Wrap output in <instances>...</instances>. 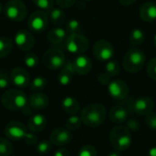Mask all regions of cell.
Listing matches in <instances>:
<instances>
[{"instance_id":"1","label":"cell","mask_w":156,"mask_h":156,"mask_svg":"<svg viewBox=\"0 0 156 156\" xmlns=\"http://www.w3.org/2000/svg\"><path fill=\"white\" fill-rule=\"evenodd\" d=\"M107 116L106 108L100 103L89 104L83 108L80 113L82 122L90 128H96L101 125Z\"/></svg>"},{"instance_id":"2","label":"cell","mask_w":156,"mask_h":156,"mask_svg":"<svg viewBox=\"0 0 156 156\" xmlns=\"http://www.w3.org/2000/svg\"><path fill=\"white\" fill-rule=\"evenodd\" d=\"M132 141L131 132L125 126H115L110 133V143L118 152L128 150L132 144Z\"/></svg>"},{"instance_id":"3","label":"cell","mask_w":156,"mask_h":156,"mask_svg":"<svg viewBox=\"0 0 156 156\" xmlns=\"http://www.w3.org/2000/svg\"><path fill=\"white\" fill-rule=\"evenodd\" d=\"M2 104L10 111H22L27 108L28 100L26 94L19 90H8L2 95Z\"/></svg>"},{"instance_id":"4","label":"cell","mask_w":156,"mask_h":156,"mask_svg":"<svg viewBox=\"0 0 156 156\" xmlns=\"http://www.w3.org/2000/svg\"><path fill=\"white\" fill-rule=\"evenodd\" d=\"M145 64V54L139 48H133L126 52L122 59L124 69L131 73L140 71Z\"/></svg>"},{"instance_id":"5","label":"cell","mask_w":156,"mask_h":156,"mask_svg":"<svg viewBox=\"0 0 156 156\" xmlns=\"http://www.w3.org/2000/svg\"><path fill=\"white\" fill-rule=\"evenodd\" d=\"M5 16L13 22H20L27 16V6L21 0H9L4 6Z\"/></svg>"},{"instance_id":"6","label":"cell","mask_w":156,"mask_h":156,"mask_svg":"<svg viewBox=\"0 0 156 156\" xmlns=\"http://www.w3.org/2000/svg\"><path fill=\"white\" fill-rule=\"evenodd\" d=\"M43 65L48 69H59L66 64V57L58 48H51L46 51L42 58Z\"/></svg>"},{"instance_id":"7","label":"cell","mask_w":156,"mask_h":156,"mask_svg":"<svg viewBox=\"0 0 156 156\" xmlns=\"http://www.w3.org/2000/svg\"><path fill=\"white\" fill-rule=\"evenodd\" d=\"M90 46L89 40L79 33L69 34L64 44L65 48L72 54H81L88 50Z\"/></svg>"},{"instance_id":"8","label":"cell","mask_w":156,"mask_h":156,"mask_svg":"<svg viewBox=\"0 0 156 156\" xmlns=\"http://www.w3.org/2000/svg\"><path fill=\"white\" fill-rule=\"evenodd\" d=\"M154 108V102L151 97L141 96L133 99L129 103V109L131 112H134L138 115L147 116L150 114Z\"/></svg>"},{"instance_id":"9","label":"cell","mask_w":156,"mask_h":156,"mask_svg":"<svg viewBox=\"0 0 156 156\" xmlns=\"http://www.w3.org/2000/svg\"><path fill=\"white\" fill-rule=\"evenodd\" d=\"M92 53L98 60L109 61L114 56V48L108 40L101 39L94 44Z\"/></svg>"},{"instance_id":"10","label":"cell","mask_w":156,"mask_h":156,"mask_svg":"<svg viewBox=\"0 0 156 156\" xmlns=\"http://www.w3.org/2000/svg\"><path fill=\"white\" fill-rule=\"evenodd\" d=\"M48 25V16L44 11H36L32 13L28 18L27 26L34 32L44 31Z\"/></svg>"},{"instance_id":"11","label":"cell","mask_w":156,"mask_h":156,"mask_svg":"<svg viewBox=\"0 0 156 156\" xmlns=\"http://www.w3.org/2000/svg\"><path fill=\"white\" fill-rule=\"evenodd\" d=\"M5 136L15 142H19L24 140V137L27 134V127L19 122H11L6 124L5 128Z\"/></svg>"},{"instance_id":"12","label":"cell","mask_w":156,"mask_h":156,"mask_svg":"<svg viewBox=\"0 0 156 156\" xmlns=\"http://www.w3.org/2000/svg\"><path fill=\"white\" fill-rule=\"evenodd\" d=\"M15 44L20 50L28 51L35 45V37L29 31L21 29L15 35Z\"/></svg>"},{"instance_id":"13","label":"cell","mask_w":156,"mask_h":156,"mask_svg":"<svg viewBox=\"0 0 156 156\" xmlns=\"http://www.w3.org/2000/svg\"><path fill=\"white\" fill-rule=\"evenodd\" d=\"M108 91L111 97L117 101L124 100L129 94V86L121 80L111 81L108 85Z\"/></svg>"},{"instance_id":"14","label":"cell","mask_w":156,"mask_h":156,"mask_svg":"<svg viewBox=\"0 0 156 156\" xmlns=\"http://www.w3.org/2000/svg\"><path fill=\"white\" fill-rule=\"evenodd\" d=\"M10 79L14 85L18 88H26L30 84V75L23 68L16 67L11 70Z\"/></svg>"},{"instance_id":"15","label":"cell","mask_w":156,"mask_h":156,"mask_svg":"<svg viewBox=\"0 0 156 156\" xmlns=\"http://www.w3.org/2000/svg\"><path fill=\"white\" fill-rule=\"evenodd\" d=\"M130 112L131 111L129 109V105L118 104L111 109L109 112V117L112 122L119 124L125 122L128 120Z\"/></svg>"},{"instance_id":"16","label":"cell","mask_w":156,"mask_h":156,"mask_svg":"<svg viewBox=\"0 0 156 156\" xmlns=\"http://www.w3.org/2000/svg\"><path fill=\"white\" fill-rule=\"evenodd\" d=\"M71 134L69 130L66 128H57L55 129L50 136H49V141L51 142L52 144L55 145H65L70 143L71 141Z\"/></svg>"},{"instance_id":"17","label":"cell","mask_w":156,"mask_h":156,"mask_svg":"<svg viewBox=\"0 0 156 156\" xmlns=\"http://www.w3.org/2000/svg\"><path fill=\"white\" fill-rule=\"evenodd\" d=\"M72 63H73L76 74H79V75L89 74L92 68V63L90 58L87 56H83V55H80L77 58H75L72 60Z\"/></svg>"},{"instance_id":"18","label":"cell","mask_w":156,"mask_h":156,"mask_svg":"<svg viewBox=\"0 0 156 156\" xmlns=\"http://www.w3.org/2000/svg\"><path fill=\"white\" fill-rule=\"evenodd\" d=\"M68 37L67 31L62 27H54L50 29L48 33V41L57 47L64 46L66 39Z\"/></svg>"},{"instance_id":"19","label":"cell","mask_w":156,"mask_h":156,"mask_svg":"<svg viewBox=\"0 0 156 156\" xmlns=\"http://www.w3.org/2000/svg\"><path fill=\"white\" fill-rule=\"evenodd\" d=\"M74 74H76V72H75V69H74L72 60L68 61V62H66L65 66L61 69L60 72L58 73V80L61 85L67 86L71 82Z\"/></svg>"},{"instance_id":"20","label":"cell","mask_w":156,"mask_h":156,"mask_svg":"<svg viewBox=\"0 0 156 156\" xmlns=\"http://www.w3.org/2000/svg\"><path fill=\"white\" fill-rule=\"evenodd\" d=\"M49 103V99L47 94L43 92H36L32 94L28 100V104L30 107L36 110H43L48 107Z\"/></svg>"},{"instance_id":"21","label":"cell","mask_w":156,"mask_h":156,"mask_svg":"<svg viewBox=\"0 0 156 156\" xmlns=\"http://www.w3.org/2000/svg\"><path fill=\"white\" fill-rule=\"evenodd\" d=\"M140 16L145 22H154L156 20V4L146 2L140 7Z\"/></svg>"},{"instance_id":"22","label":"cell","mask_w":156,"mask_h":156,"mask_svg":"<svg viewBox=\"0 0 156 156\" xmlns=\"http://www.w3.org/2000/svg\"><path fill=\"white\" fill-rule=\"evenodd\" d=\"M46 125H47V119L45 116L41 114H35L29 119L27 123L29 130H31L34 133H39L43 131Z\"/></svg>"},{"instance_id":"23","label":"cell","mask_w":156,"mask_h":156,"mask_svg":"<svg viewBox=\"0 0 156 156\" xmlns=\"http://www.w3.org/2000/svg\"><path fill=\"white\" fill-rule=\"evenodd\" d=\"M62 109L63 111L70 115H74L76 114L79 110H80V104L77 101V100H75L72 97H66L63 99L62 103H61Z\"/></svg>"},{"instance_id":"24","label":"cell","mask_w":156,"mask_h":156,"mask_svg":"<svg viewBox=\"0 0 156 156\" xmlns=\"http://www.w3.org/2000/svg\"><path fill=\"white\" fill-rule=\"evenodd\" d=\"M49 18L54 25L62 26L66 23V14L60 8H52L49 11Z\"/></svg>"},{"instance_id":"25","label":"cell","mask_w":156,"mask_h":156,"mask_svg":"<svg viewBox=\"0 0 156 156\" xmlns=\"http://www.w3.org/2000/svg\"><path fill=\"white\" fill-rule=\"evenodd\" d=\"M13 48L12 40L5 36L0 37V58H5L10 54Z\"/></svg>"},{"instance_id":"26","label":"cell","mask_w":156,"mask_h":156,"mask_svg":"<svg viewBox=\"0 0 156 156\" xmlns=\"http://www.w3.org/2000/svg\"><path fill=\"white\" fill-rule=\"evenodd\" d=\"M144 33L139 29V28H134L131 31L130 36H129V40L133 46H140L144 43Z\"/></svg>"},{"instance_id":"27","label":"cell","mask_w":156,"mask_h":156,"mask_svg":"<svg viewBox=\"0 0 156 156\" xmlns=\"http://www.w3.org/2000/svg\"><path fill=\"white\" fill-rule=\"evenodd\" d=\"M82 121L81 118L78 115H71L66 121V129L69 131H75L78 130L81 126Z\"/></svg>"},{"instance_id":"28","label":"cell","mask_w":156,"mask_h":156,"mask_svg":"<svg viewBox=\"0 0 156 156\" xmlns=\"http://www.w3.org/2000/svg\"><path fill=\"white\" fill-rule=\"evenodd\" d=\"M104 72L108 74L111 78L117 76L120 72V64L116 60H109L105 65Z\"/></svg>"},{"instance_id":"29","label":"cell","mask_w":156,"mask_h":156,"mask_svg":"<svg viewBox=\"0 0 156 156\" xmlns=\"http://www.w3.org/2000/svg\"><path fill=\"white\" fill-rule=\"evenodd\" d=\"M47 86V80L43 77H36L30 82V88L36 92H41Z\"/></svg>"},{"instance_id":"30","label":"cell","mask_w":156,"mask_h":156,"mask_svg":"<svg viewBox=\"0 0 156 156\" xmlns=\"http://www.w3.org/2000/svg\"><path fill=\"white\" fill-rule=\"evenodd\" d=\"M12 144L5 138H0V156H10L13 153Z\"/></svg>"},{"instance_id":"31","label":"cell","mask_w":156,"mask_h":156,"mask_svg":"<svg viewBox=\"0 0 156 156\" xmlns=\"http://www.w3.org/2000/svg\"><path fill=\"white\" fill-rule=\"evenodd\" d=\"M80 30V23L77 19H70L66 24V31L69 34L79 33Z\"/></svg>"},{"instance_id":"32","label":"cell","mask_w":156,"mask_h":156,"mask_svg":"<svg viewBox=\"0 0 156 156\" xmlns=\"http://www.w3.org/2000/svg\"><path fill=\"white\" fill-rule=\"evenodd\" d=\"M24 63L27 68L33 69L35 68L38 63V58L37 55L35 53H28L24 57Z\"/></svg>"},{"instance_id":"33","label":"cell","mask_w":156,"mask_h":156,"mask_svg":"<svg viewBox=\"0 0 156 156\" xmlns=\"http://www.w3.org/2000/svg\"><path fill=\"white\" fill-rule=\"evenodd\" d=\"M52 148V144L50 141L45 140V141H41L40 143H38L37 144V152L40 154H46L48 152H50Z\"/></svg>"},{"instance_id":"34","label":"cell","mask_w":156,"mask_h":156,"mask_svg":"<svg viewBox=\"0 0 156 156\" xmlns=\"http://www.w3.org/2000/svg\"><path fill=\"white\" fill-rule=\"evenodd\" d=\"M33 3L41 10L50 11L54 5V0H33Z\"/></svg>"},{"instance_id":"35","label":"cell","mask_w":156,"mask_h":156,"mask_svg":"<svg viewBox=\"0 0 156 156\" xmlns=\"http://www.w3.org/2000/svg\"><path fill=\"white\" fill-rule=\"evenodd\" d=\"M146 70H147L148 76H149L152 80H156V58H152V59L148 62Z\"/></svg>"},{"instance_id":"36","label":"cell","mask_w":156,"mask_h":156,"mask_svg":"<svg viewBox=\"0 0 156 156\" xmlns=\"http://www.w3.org/2000/svg\"><path fill=\"white\" fill-rule=\"evenodd\" d=\"M78 156H97V151L92 145H85L80 150Z\"/></svg>"},{"instance_id":"37","label":"cell","mask_w":156,"mask_h":156,"mask_svg":"<svg viewBox=\"0 0 156 156\" xmlns=\"http://www.w3.org/2000/svg\"><path fill=\"white\" fill-rule=\"evenodd\" d=\"M126 128L129 130V131H133V132H137L139 129H140V123L137 120L135 119H129L127 120L126 122Z\"/></svg>"},{"instance_id":"38","label":"cell","mask_w":156,"mask_h":156,"mask_svg":"<svg viewBox=\"0 0 156 156\" xmlns=\"http://www.w3.org/2000/svg\"><path fill=\"white\" fill-rule=\"evenodd\" d=\"M146 124L150 129L156 130V112H152L146 116Z\"/></svg>"},{"instance_id":"39","label":"cell","mask_w":156,"mask_h":156,"mask_svg":"<svg viewBox=\"0 0 156 156\" xmlns=\"http://www.w3.org/2000/svg\"><path fill=\"white\" fill-rule=\"evenodd\" d=\"M24 141L27 144L29 145H34L36 144H37V136L32 133H27L26 136L24 137Z\"/></svg>"},{"instance_id":"40","label":"cell","mask_w":156,"mask_h":156,"mask_svg":"<svg viewBox=\"0 0 156 156\" xmlns=\"http://www.w3.org/2000/svg\"><path fill=\"white\" fill-rule=\"evenodd\" d=\"M9 78L5 72H0V89L5 90L9 85Z\"/></svg>"},{"instance_id":"41","label":"cell","mask_w":156,"mask_h":156,"mask_svg":"<svg viewBox=\"0 0 156 156\" xmlns=\"http://www.w3.org/2000/svg\"><path fill=\"white\" fill-rule=\"evenodd\" d=\"M57 5L61 8H68L73 5L77 0H55Z\"/></svg>"},{"instance_id":"42","label":"cell","mask_w":156,"mask_h":156,"mask_svg":"<svg viewBox=\"0 0 156 156\" xmlns=\"http://www.w3.org/2000/svg\"><path fill=\"white\" fill-rule=\"evenodd\" d=\"M98 80L101 84L108 86L111 82V77L108 74H106L105 72H102L98 76Z\"/></svg>"},{"instance_id":"43","label":"cell","mask_w":156,"mask_h":156,"mask_svg":"<svg viewBox=\"0 0 156 156\" xmlns=\"http://www.w3.org/2000/svg\"><path fill=\"white\" fill-rule=\"evenodd\" d=\"M54 156H70L69 154V152L65 149V148H60V149H58L55 154H54Z\"/></svg>"},{"instance_id":"44","label":"cell","mask_w":156,"mask_h":156,"mask_svg":"<svg viewBox=\"0 0 156 156\" xmlns=\"http://www.w3.org/2000/svg\"><path fill=\"white\" fill-rule=\"evenodd\" d=\"M120 3L122 5H125V6H129V5H133L137 0H119Z\"/></svg>"},{"instance_id":"45","label":"cell","mask_w":156,"mask_h":156,"mask_svg":"<svg viewBox=\"0 0 156 156\" xmlns=\"http://www.w3.org/2000/svg\"><path fill=\"white\" fill-rule=\"evenodd\" d=\"M147 156H156V146L152 147V148L149 150Z\"/></svg>"},{"instance_id":"46","label":"cell","mask_w":156,"mask_h":156,"mask_svg":"<svg viewBox=\"0 0 156 156\" xmlns=\"http://www.w3.org/2000/svg\"><path fill=\"white\" fill-rule=\"evenodd\" d=\"M108 156H121V154H119V152L118 151H114V152H111Z\"/></svg>"},{"instance_id":"47","label":"cell","mask_w":156,"mask_h":156,"mask_svg":"<svg viewBox=\"0 0 156 156\" xmlns=\"http://www.w3.org/2000/svg\"><path fill=\"white\" fill-rule=\"evenodd\" d=\"M3 8H4V7H3V5H2V3L0 2V14H1L2 11H3Z\"/></svg>"},{"instance_id":"48","label":"cell","mask_w":156,"mask_h":156,"mask_svg":"<svg viewBox=\"0 0 156 156\" xmlns=\"http://www.w3.org/2000/svg\"><path fill=\"white\" fill-rule=\"evenodd\" d=\"M154 45L156 46V35L154 36Z\"/></svg>"},{"instance_id":"49","label":"cell","mask_w":156,"mask_h":156,"mask_svg":"<svg viewBox=\"0 0 156 156\" xmlns=\"http://www.w3.org/2000/svg\"><path fill=\"white\" fill-rule=\"evenodd\" d=\"M87 1H91V0H87Z\"/></svg>"},{"instance_id":"50","label":"cell","mask_w":156,"mask_h":156,"mask_svg":"<svg viewBox=\"0 0 156 156\" xmlns=\"http://www.w3.org/2000/svg\"><path fill=\"white\" fill-rule=\"evenodd\" d=\"M15 156H16V155H15Z\"/></svg>"}]
</instances>
